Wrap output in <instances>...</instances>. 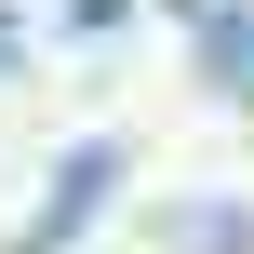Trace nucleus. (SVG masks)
Here are the masks:
<instances>
[{
  "instance_id": "2",
  "label": "nucleus",
  "mask_w": 254,
  "mask_h": 254,
  "mask_svg": "<svg viewBox=\"0 0 254 254\" xmlns=\"http://www.w3.org/2000/svg\"><path fill=\"white\" fill-rule=\"evenodd\" d=\"M0 54H13V40H0Z\"/></svg>"
},
{
  "instance_id": "1",
  "label": "nucleus",
  "mask_w": 254,
  "mask_h": 254,
  "mask_svg": "<svg viewBox=\"0 0 254 254\" xmlns=\"http://www.w3.org/2000/svg\"><path fill=\"white\" fill-rule=\"evenodd\" d=\"M201 67H214L228 94H254V0H241V13H214V27H201Z\"/></svg>"
}]
</instances>
